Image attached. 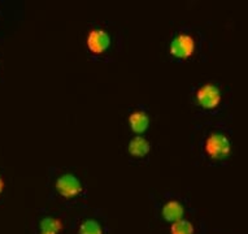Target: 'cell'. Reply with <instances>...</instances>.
<instances>
[{
	"label": "cell",
	"mask_w": 248,
	"mask_h": 234,
	"mask_svg": "<svg viewBox=\"0 0 248 234\" xmlns=\"http://www.w3.org/2000/svg\"><path fill=\"white\" fill-rule=\"evenodd\" d=\"M151 151L150 142L143 138V137L138 136L134 137L129 143V154L134 157H144L148 155V152Z\"/></svg>",
	"instance_id": "52a82bcc"
},
{
	"label": "cell",
	"mask_w": 248,
	"mask_h": 234,
	"mask_svg": "<svg viewBox=\"0 0 248 234\" xmlns=\"http://www.w3.org/2000/svg\"><path fill=\"white\" fill-rule=\"evenodd\" d=\"M205 154L213 160H222L232 152V144L226 136L221 133H212L205 140Z\"/></svg>",
	"instance_id": "6da1fadb"
},
{
	"label": "cell",
	"mask_w": 248,
	"mask_h": 234,
	"mask_svg": "<svg viewBox=\"0 0 248 234\" xmlns=\"http://www.w3.org/2000/svg\"><path fill=\"white\" fill-rule=\"evenodd\" d=\"M56 190L61 197L74 198L82 193V185L73 174H64L56 181Z\"/></svg>",
	"instance_id": "277c9868"
},
{
	"label": "cell",
	"mask_w": 248,
	"mask_h": 234,
	"mask_svg": "<svg viewBox=\"0 0 248 234\" xmlns=\"http://www.w3.org/2000/svg\"><path fill=\"white\" fill-rule=\"evenodd\" d=\"M79 234H103V229L98 221L86 220L79 226Z\"/></svg>",
	"instance_id": "8fae6325"
},
{
	"label": "cell",
	"mask_w": 248,
	"mask_h": 234,
	"mask_svg": "<svg viewBox=\"0 0 248 234\" xmlns=\"http://www.w3.org/2000/svg\"><path fill=\"white\" fill-rule=\"evenodd\" d=\"M195 52V41L188 34H178L170 43V54L179 60H187Z\"/></svg>",
	"instance_id": "7a4b0ae2"
},
{
	"label": "cell",
	"mask_w": 248,
	"mask_h": 234,
	"mask_svg": "<svg viewBox=\"0 0 248 234\" xmlns=\"http://www.w3.org/2000/svg\"><path fill=\"white\" fill-rule=\"evenodd\" d=\"M61 230V221L53 218H45L41 221V234H57Z\"/></svg>",
	"instance_id": "9c48e42d"
},
{
	"label": "cell",
	"mask_w": 248,
	"mask_h": 234,
	"mask_svg": "<svg viewBox=\"0 0 248 234\" xmlns=\"http://www.w3.org/2000/svg\"><path fill=\"white\" fill-rule=\"evenodd\" d=\"M195 228L187 220H178L171 224L170 234H194Z\"/></svg>",
	"instance_id": "30bf717a"
},
{
	"label": "cell",
	"mask_w": 248,
	"mask_h": 234,
	"mask_svg": "<svg viewBox=\"0 0 248 234\" xmlns=\"http://www.w3.org/2000/svg\"><path fill=\"white\" fill-rule=\"evenodd\" d=\"M3 191H4V180L0 177V195L3 194Z\"/></svg>",
	"instance_id": "7c38bea8"
},
{
	"label": "cell",
	"mask_w": 248,
	"mask_h": 234,
	"mask_svg": "<svg viewBox=\"0 0 248 234\" xmlns=\"http://www.w3.org/2000/svg\"><path fill=\"white\" fill-rule=\"evenodd\" d=\"M129 124H130L131 130L137 134H142L150 126V119L146 112L137 111L133 112L129 117Z\"/></svg>",
	"instance_id": "8992f818"
},
{
	"label": "cell",
	"mask_w": 248,
	"mask_h": 234,
	"mask_svg": "<svg viewBox=\"0 0 248 234\" xmlns=\"http://www.w3.org/2000/svg\"><path fill=\"white\" fill-rule=\"evenodd\" d=\"M196 100L199 103V106L205 109H213V108L218 107L221 102L220 89L213 83L204 85L196 93Z\"/></svg>",
	"instance_id": "3957f363"
},
{
	"label": "cell",
	"mask_w": 248,
	"mask_h": 234,
	"mask_svg": "<svg viewBox=\"0 0 248 234\" xmlns=\"http://www.w3.org/2000/svg\"><path fill=\"white\" fill-rule=\"evenodd\" d=\"M183 214H185V210H183L182 204L179 202L170 201L164 205L163 216L167 221L175 222L178 220H182Z\"/></svg>",
	"instance_id": "ba28073f"
},
{
	"label": "cell",
	"mask_w": 248,
	"mask_h": 234,
	"mask_svg": "<svg viewBox=\"0 0 248 234\" xmlns=\"http://www.w3.org/2000/svg\"><path fill=\"white\" fill-rule=\"evenodd\" d=\"M87 47L95 55L103 54L106 49L110 46V37L109 34L102 29L91 30L86 39Z\"/></svg>",
	"instance_id": "5b68a950"
}]
</instances>
